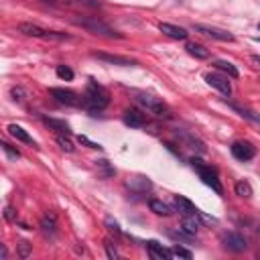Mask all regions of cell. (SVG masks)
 <instances>
[{
    "label": "cell",
    "instance_id": "obj_1",
    "mask_svg": "<svg viewBox=\"0 0 260 260\" xmlns=\"http://www.w3.org/2000/svg\"><path fill=\"white\" fill-rule=\"evenodd\" d=\"M69 21H71L73 25H78V27L89 31V33H94V35L108 37V39H120V37H122L118 31H114L112 27L106 25L104 21H100L98 16H80V14H73Z\"/></svg>",
    "mask_w": 260,
    "mask_h": 260
},
{
    "label": "cell",
    "instance_id": "obj_2",
    "mask_svg": "<svg viewBox=\"0 0 260 260\" xmlns=\"http://www.w3.org/2000/svg\"><path fill=\"white\" fill-rule=\"evenodd\" d=\"M108 104H110V96H108L106 87H102V86H100L98 82H94V80H89L87 89H86V94H84V106L89 110L91 114H94V112H100V110H104Z\"/></svg>",
    "mask_w": 260,
    "mask_h": 260
},
{
    "label": "cell",
    "instance_id": "obj_3",
    "mask_svg": "<svg viewBox=\"0 0 260 260\" xmlns=\"http://www.w3.org/2000/svg\"><path fill=\"white\" fill-rule=\"evenodd\" d=\"M191 167H193V169L197 171V175H199V179L203 181V183H206L208 185V187H212L216 193H224V189H221V183H219V179H217V173L212 169V167L210 165H206V163H203L201 159H197V157H193L191 159Z\"/></svg>",
    "mask_w": 260,
    "mask_h": 260
},
{
    "label": "cell",
    "instance_id": "obj_4",
    "mask_svg": "<svg viewBox=\"0 0 260 260\" xmlns=\"http://www.w3.org/2000/svg\"><path fill=\"white\" fill-rule=\"evenodd\" d=\"M49 94L55 102H59L63 106H78V104H84V98H80L73 89H65V87H51Z\"/></svg>",
    "mask_w": 260,
    "mask_h": 260
},
{
    "label": "cell",
    "instance_id": "obj_5",
    "mask_svg": "<svg viewBox=\"0 0 260 260\" xmlns=\"http://www.w3.org/2000/svg\"><path fill=\"white\" fill-rule=\"evenodd\" d=\"M136 102H138L142 108H146L151 114H157V116H169V110H167V106H165L159 98H155V96L138 94V96H136Z\"/></svg>",
    "mask_w": 260,
    "mask_h": 260
},
{
    "label": "cell",
    "instance_id": "obj_6",
    "mask_svg": "<svg viewBox=\"0 0 260 260\" xmlns=\"http://www.w3.org/2000/svg\"><path fill=\"white\" fill-rule=\"evenodd\" d=\"M221 244H224V248H228L230 252H244L248 248V242L246 238L242 234L238 232H226L221 234Z\"/></svg>",
    "mask_w": 260,
    "mask_h": 260
},
{
    "label": "cell",
    "instance_id": "obj_7",
    "mask_svg": "<svg viewBox=\"0 0 260 260\" xmlns=\"http://www.w3.org/2000/svg\"><path fill=\"white\" fill-rule=\"evenodd\" d=\"M195 33H201V35H206V37H212V39L216 41H228L232 43L234 41V35L228 33V31H221V29H216V27H206V25H195L193 27Z\"/></svg>",
    "mask_w": 260,
    "mask_h": 260
},
{
    "label": "cell",
    "instance_id": "obj_8",
    "mask_svg": "<svg viewBox=\"0 0 260 260\" xmlns=\"http://www.w3.org/2000/svg\"><path fill=\"white\" fill-rule=\"evenodd\" d=\"M232 155L238 159V161H250V159H254V155H256V148L248 142V140H238V142H234L232 144Z\"/></svg>",
    "mask_w": 260,
    "mask_h": 260
},
{
    "label": "cell",
    "instance_id": "obj_9",
    "mask_svg": "<svg viewBox=\"0 0 260 260\" xmlns=\"http://www.w3.org/2000/svg\"><path fill=\"white\" fill-rule=\"evenodd\" d=\"M206 82H208L212 87H216L219 94H224V96H230V94H232V86H230L228 78L221 76V73H208Z\"/></svg>",
    "mask_w": 260,
    "mask_h": 260
},
{
    "label": "cell",
    "instance_id": "obj_10",
    "mask_svg": "<svg viewBox=\"0 0 260 260\" xmlns=\"http://www.w3.org/2000/svg\"><path fill=\"white\" fill-rule=\"evenodd\" d=\"M199 214H187V216H181V230L185 234H189V236H195L197 230L201 228V221H199Z\"/></svg>",
    "mask_w": 260,
    "mask_h": 260
},
{
    "label": "cell",
    "instance_id": "obj_11",
    "mask_svg": "<svg viewBox=\"0 0 260 260\" xmlns=\"http://www.w3.org/2000/svg\"><path fill=\"white\" fill-rule=\"evenodd\" d=\"M122 120H124V124L130 126V128H140V126H144V122H146L144 114L140 112V110H136V108H128V110H124Z\"/></svg>",
    "mask_w": 260,
    "mask_h": 260
},
{
    "label": "cell",
    "instance_id": "obj_12",
    "mask_svg": "<svg viewBox=\"0 0 260 260\" xmlns=\"http://www.w3.org/2000/svg\"><path fill=\"white\" fill-rule=\"evenodd\" d=\"M159 31L167 37H171V39H177V41H185L187 39V29H183V27H177V25H171V23H161L159 25Z\"/></svg>",
    "mask_w": 260,
    "mask_h": 260
},
{
    "label": "cell",
    "instance_id": "obj_13",
    "mask_svg": "<svg viewBox=\"0 0 260 260\" xmlns=\"http://www.w3.org/2000/svg\"><path fill=\"white\" fill-rule=\"evenodd\" d=\"M146 248H148V254H151L153 258H157V260H169V258L173 256L171 250H167L163 244L155 242V240H148V242H146Z\"/></svg>",
    "mask_w": 260,
    "mask_h": 260
},
{
    "label": "cell",
    "instance_id": "obj_14",
    "mask_svg": "<svg viewBox=\"0 0 260 260\" xmlns=\"http://www.w3.org/2000/svg\"><path fill=\"white\" fill-rule=\"evenodd\" d=\"M96 59H102L106 63H112V65H122V67H128V65H136L132 59L128 57H122V55H110V53H94Z\"/></svg>",
    "mask_w": 260,
    "mask_h": 260
},
{
    "label": "cell",
    "instance_id": "obj_15",
    "mask_svg": "<svg viewBox=\"0 0 260 260\" xmlns=\"http://www.w3.org/2000/svg\"><path fill=\"white\" fill-rule=\"evenodd\" d=\"M8 134L12 136V138H16V140H21V142H25V144H33V146H37V142L31 138V134L27 132V130L23 128V126H18V124H8Z\"/></svg>",
    "mask_w": 260,
    "mask_h": 260
},
{
    "label": "cell",
    "instance_id": "obj_16",
    "mask_svg": "<svg viewBox=\"0 0 260 260\" xmlns=\"http://www.w3.org/2000/svg\"><path fill=\"white\" fill-rule=\"evenodd\" d=\"M16 29H18V33H23L27 37H37V39H45V35H47L45 29H41L39 25H33V23H21Z\"/></svg>",
    "mask_w": 260,
    "mask_h": 260
},
{
    "label": "cell",
    "instance_id": "obj_17",
    "mask_svg": "<svg viewBox=\"0 0 260 260\" xmlns=\"http://www.w3.org/2000/svg\"><path fill=\"white\" fill-rule=\"evenodd\" d=\"M41 120H43V124H45V126H49L51 130H55V132H59V134H69V132H71V128H69V124H67L65 120L47 118V116H43Z\"/></svg>",
    "mask_w": 260,
    "mask_h": 260
},
{
    "label": "cell",
    "instance_id": "obj_18",
    "mask_svg": "<svg viewBox=\"0 0 260 260\" xmlns=\"http://www.w3.org/2000/svg\"><path fill=\"white\" fill-rule=\"evenodd\" d=\"M175 206L179 210L181 216H187V214H199V210L193 206V203L187 199V197H183V195H177L175 197Z\"/></svg>",
    "mask_w": 260,
    "mask_h": 260
},
{
    "label": "cell",
    "instance_id": "obj_19",
    "mask_svg": "<svg viewBox=\"0 0 260 260\" xmlns=\"http://www.w3.org/2000/svg\"><path fill=\"white\" fill-rule=\"evenodd\" d=\"M41 230H43L47 236H51V238L57 234V219H55L53 214H45V216L41 217Z\"/></svg>",
    "mask_w": 260,
    "mask_h": 260
},
{
    "label": "cell",
    "instance_id": "obj_20",
    "mask_svg": "<svg viewBox=\"0 0 260 260\" xmlns=\"http://www.w3.org/2000/svg\"><path fill=\"white\" fill-rule=\"evenodd\" d=\"M185 49H187V53L193 55L195 59H208L210 57V49H206L199 43H187V45H185Z\"/></svg>",
    "mask_w": 260,
    "mask_h": 260
},
{
    "label": "cell",
    "instance_id": "obj_21",
    "mask_svg": "<svg viewBox=\"0 0 260 260\" xmlns=\"http://www.w3.org/2000/svg\"><path fill=\"white\" fill-rule=\"evenodd\" d=\"M148 208H151V212H153V214L163 216V217H169V216L173 214V212H171V208L167 206V203L159 201V199H151V201H148Z\"/></svg>",
    "mask_w": 260,
    "mask_h": 260
},
{
    "label": "cell",
    "instance_id": "obj_22",
    "mask_svg": "<svg viewBox=\"0 0 260 260\" xmlns=\"http://www.w3.org/2000/svg\"><path fill=\"white\" fill-rule=\"evenodd\" d=\"M126 185L130 189H138V191H146V189H151L153 187V183L148 181L146 177H132V179H128Z\"/></svg>",
    "mask_w": 260,
    "mask_h": 260
},
{
    "label": "cell",
    "instance_id": "obj_23",
    "mask_svg": "<svg viewBox=\"0 0 260 260\" xmlns=\"http://www.w3.org/2000/svg\"><path fill=\"white\" fill-rule=\"evenodd\" d=\"M214 67H216L217 71L228 73V78H238V69H236V65L230 63V61H226V59H217V61H214Z\"/></svg>",
    "mask_w": 260,
    "mask_h": 260
},
{
    "label": "cell",
    "instance_id": "obj_24",
    "mask_svg": "<svg viewBox=\"0 0 260 260\" xmlns=\"http://www.w3.org/2000/svg\"><path fill=\"white\" fill-rule=\"evenodd\" d=\"M234 191H236L238 197H244V199H250V197H252V187H250L248 181H238L236 187H234Z\"/></svg>",
    "mask_w": 260,
    "mask_h": 260
},
{
    "label": "cell",
    "instance_id": "obj_25",
    "mask_svg": "<svg viewBox=\"0 0 260 260\" xmlns=\"http://www.w3.org/2000/svg\"><path fill=\"white\" fill-rule=\"evenodd\" d=\"M10 96H12V100H14L16 104H25V102H27V91H25L21 86H14V87L10 89Z\"/></svg>",
    "mask_w": 260,
    "mask_h": 260
},
{
    "label": "cell",
    "instance_id": "obj_26",
    "mask_svg": "<svg viewBox=\"0 0 260 260\" xmlns=\"http://www.w3.org/2000/svg\"><path fill=\"white\" fill-rule=\"evenodd\" d=\"M55 73H57L59 80H65V82H71V80H73V69L67 67V65H57Z\"/></svg>",
    "mask_w": 260,
    "mask_h": 260
},
{
    "label": "cell",
    "instance_id": "obj_27",
    "mask_svg": "<svg viewBox=\"0 0 260 260\" xmlns=\"http://www.w3.org/2000/svg\"><path fill=\"white\" fill-rule=\"evenodd\" d=\"M104 224H106V228L112 232L114 236H122V230H120V226H118V221L114 219V217H106L104 219Z\"/></svg>",
    "mask_w": 260,
    "mask_h": 260
},
{
    "label": "cell",
    "instance_id": "obj_28",
    "mask_svg": "<svg viewBox=\"0 0 260 260\" xmlns=\"http://www.w3.org/2000/svg\"><path fill=\"white\" fill-rule=\"evenodd\" d=\"M57 144L63 148L65 153H73V151H76V146H73V142H71L67 136H63V134H59V136H57Z\"/></svg>",
    "mask_w": 260,
    "mask_h": 260
},
{
    "label": "cell",
    "instance_id": "obj_29",
    "mask_svg": "<svg viewBox=\"0 0 260 260\" xmlns=\"http://www.w3.org/2000/svg\"><path fill=\"white\" fill-rule=\"evenodd\" d=\"M16 250H18V256H21V258H29L33 248H31V244L27 242V240H21V242L16 244Z\"/></svg>",
    "mask_w": 260,
    "mask_h": 260
},
{
    "label": "cell",
    "instance_id": "obj_30",
    "mask_svg": "<svg viewBox=\"0 0 260 260\" xmlns=\"http://www.w3.org/2000/svg\"><path fill=\"white\" fill-rule=\"evenodd\" d=\"M171 252H173V256H179V258H185V260H191V258H193L191 250L183 248V246H173V248H171Z\"/></svg>",
    "mask_w": 260,
    "mask_h": 260
},
{
    "label": "cell",
    "instance_id": "obj_31",
    "mask_svg": "<svg viewBox=\"0 0 260 260\" xmlns=\"http://www.w3.org/2000/svg\"><path fill=\"white\" fill-rule=\"evenodd\" d=\"M78 142H80V144H84V146H87V148H94V151H102V148H104L100 142H91V140H89L87 136H84V134H80V136H78Z\"/></svg>",
    "mask_w": 260,
    "mask_h": 260
},
{
    "label": "cell",
    "instance_id": "obj_32",
    "mask_svg": "<svg viewBox=\"0 0 260 260\" xmlns=\"http://www.w3.org/2000/svg\"><path fill=\"white\" fill-rule=\"evenodd\" d=\"M45 39H47V41H67V39H69V35H65V33H57V31H47Z\"/></svg>",
    "mask_w": 260,
    "mask_h": 260
},
{
    "label": "cell",
    "instance_id": "obj_33",
    "mask_svg": "<svg viewBox=\"0 0 260 260\" xmlns=\"http://www.w3.org/2000/svg\"><path fill=\"white\" fill-rule=\"evenodd\" d=\"M0 146H2V151L6 153V157L10 159V161H16L18 157H21V153H18V151H14V148L8 144V142H2V144H0Z\"/></svg>",
    "mask_w": 260,
    "mask_h": 260
},
{
    "label": "cell",
    "instance_id": "obj_34",
    "mask_svg": "<svg viewBox=\"0 0 260 260\" xmlns=\"http://www.w3.org/2000/svg\"><path fill=\"white\" fill-rule=\"evenodd\" d=\"M104 248H106L108 258H112V260H116V258H118V252H116V248L112 246V242H110V240H106V242H104Z\"/></svg>",
    "mask_w": 260,
    "mask_h": 260
},
{
    "label": "cell",
    "instance_id": "obj_35",
    "mask_svg": "<svg viewBox=\"0 0 260 260\" xmlns=\"http://www.w3.org/2000/svg\"><path fill=\"white\" fill-rule=\"evenodd\" d=\"M96 163H98V167H102V169L106 171V177H110V175H114V173H116V171L112 169V167L108 165V161H104V159H102V161H96Z\"/></svg>",
    "mask_w": 260,
    "mask_h": 260
},
{
    "label": "cell",
    "instance_id": "obj_36",
    "mask_svg": "<svg viewBox=\"0 0 260 260\" xmlns=\"http://www.w3.org/2000/svg\"><path fill=\"white\" fill-rule=\"evenodd\" d=\"M43 2H49V4H55V6H69L73 0H43Z\"/></svg>",
    "mask_w": 260,
    "mask_h": 260
},
{
    "label": "cell",
    "instance_id": "obj_37",
    "mask_svg": "<svg viewBox=\"0 0 260 260\" xmlns=\"http://www.w3.org/2000/svg\"><path fill=\"white\" fill-rule=\"evenodd\" d=\"M4 217H6L8 221H14V219H16V212H14L12 208H4Z\"/></svg>",
    "mask_w": 260,
    "mask_h": 260
},
{
    "label": "cell",
    "instance_id": "obj_38",
    "mask_svg": "<svg viewBox=\"0 0 260 260\" xmlns=\"http://www.w3.org/2000/svg\"><path fill=\"white\" fill-rule=\"evenodd\" d=\"M8 258V250H6V246L2 244V246H0V260H6Z\"/></svg>",
    "mask_w": 260,
    "mask_h": 260
},
{
    "label": "cell",
    "instance_id": "obj_39",
    "mask_svg": "<svg viewBox=\"0 0 260 260\" xmlns=\"http://www.w3.org/2000/svg\"><path fill=\"white\" fill-rule=\"evenodd\" d=\"M252 59H254V63H258V65H260V55H254Z\"/></svg>",
    "mask_w": 260,
    "mask_h": 260
},
{
    "label": "cell",
    "instance_id": "obj_40",
    "mask_svg": "<svg viewBox=\"0 0 260 260\" xmlns=\"http://www.w3.org/2000/svg\"><path fill=\"white\" fill-rule=\"evenodd\" d=\"M258 31H260V23H258Z\"/></svg>",
    "mask_w": 260,
    "mask_h": 260
},
{
    "label": "cell",
    "instance_id": "obj_41",
    "mask_svg": "<svg viewBox=\"0 0 260 260\" xmlns=\"http://www.w3.org/2000/svg\"><path fill=\"white\" fill-rule=\"evenodd\" d=\"M258 234H260V228H258Z\"/></svg>",
    "mask_w": 260,
    "mask_h": 260
}]
</instances>
